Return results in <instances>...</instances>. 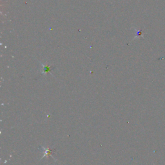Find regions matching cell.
<instances>
[{
	"instance_id": "6da1fadb",
	"label": "cell",
	"mask_w": 165,
	"mask_h": 165,
	"mask_svg": "<svg viewBox=\"0 0 165 165\" xmlns=\"http://www.w3.org/2000/svg\"><path fill=\"white\" fill-rule=\"evenodd\" d=\"M51 71V69L49 67H44V72H47Z\"/></svg>"
}]
</instances>
